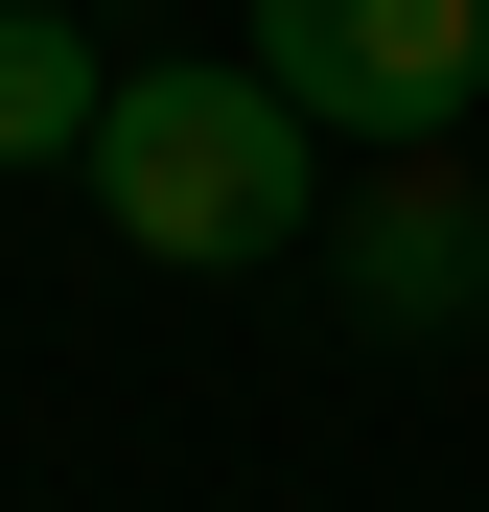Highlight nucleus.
<instances>
[{"mask_svg": "<svg viewBox=\"0 0 489 512\" xmlns=\"http://www.w3.org/2000/svg\"><path fill=\"white\" fill-rule=\"evenodd\" d=\"M70 187L117 210V256H163V280H233V256H303V210H326V140L257 94V70H117Z\"/></svg>", "mask_w": 489, "mask_h": 512, "instance_id": "nucleus-1", "label": "nucleus"}, {"mask_svg": "<svg viewBox=\"0 0 489 512\" xmlns=\"http://www.w3.org/2000/svg\"><path fill=\"white\" fill-rule=\"evenodd\" d=\"M326 280H350L373 350H443V326L489 303V187H466V163H373L350 233H326Z\"/></svg>", "mask_w": 489, "mask_h": 512, "instance_id": "nucleus-3", "label": "nucleus"}, {"mask_svg": "<svg viewBox=\"0 0 489 512\" xmlns=\"http://www.w3.org/2000/svg\"><path fill=\"white\" fill-rule=\"evenodd\" d=\"M257 94L303 140H373V163H443L466 94H489V0H257Z\"/></svg>", "mask_w": 489, "mask_h": 512, "instance_id": "nucleus-2", "label": "nucleus"}, {"mask_svg": "<svg viewBox=\"0 0 489 512\" xmlns=\"http://www.w3.org/2000/svg\"><path fill=\"white\" fill-rule=\"evenodd\" d=\"M94 94H117V47L70 0H0V187L24 163H94Z\"/></svg>", "mask_w": 489, "mask_h": 512, "instance_id": "nucleus-4", "label": "nucleus"}]
</instances>
